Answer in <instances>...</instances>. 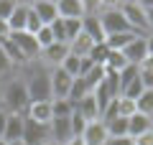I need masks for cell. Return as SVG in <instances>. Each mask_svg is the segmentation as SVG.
I'll return each instance as SVG.
<instances>
[{"instance_id": "obj_5", "label": "cell", "mask_w": 153, "mask_h": 145, "mask_svg": "<svg viewBox=\"0 0 153 145\" xmlns=\"http://www.w3.org/2000/svg\"><path fill=\"white\" fill-rule=\"evenodd\" d=\"M23 143L26 145H46L51 143V132H49V125H41V122H33V120L26 117V125H23Z\"/></svg>"}, {"instance_id": "obj_25", "label": "cell", "mask_w": 153, "mask_h": 145, "mask_svg": "<svg viewBox=\"0 0 153 145\" xmlns=\"http://www.w3.org/2000/svg\"><path fill=\"white\" fill-rule=\"evenodd\" d=\"M125 66H130V64H128V59L123 56V51H110L107 59H105V71H117V74H120Z\"/></svg>"}, {"instance_id": "obj_12", "label": "cell", "mask_w": 153, "mask_h": 145, "mask_svg": "<svg viewBox=\"0 0 153 145\" xmlns=\"http://www.w3.org/2000/svg\"><path fill=\"white\" fill-rule=\"evenodd\" d=\"M23 125H26V115L8 112V122H5V130H3V140H5V143L21 140L23 138Z\"/></svg>"}, {"instance_id": "obj_34", "label": "cell", "mask_w": 153, "mask_h": 145, "mask_svg": "<svg viewBox=\"0 0 153 145\" xmlns=\"http://www.w3.org/2000/svg\"><path fill=\"white\" fill-rule=\"evenodd\" d=\"M133 79H138V66H125V69L120 71V94H123V89H125Z\"/></svg>"}, {"instance_id": "obj_47", "label": "cell", "mask_w": 153, "mask_h": 145, "mask_svg": "<svg viewBox=\"0 0 153 145\" xmlns=\"http://www.w3.org/2000/svg\"><path fill=\"white\" fill-rule=\"evenodd\" d=\"M146 43H148V54H153V33L146 36Z\"/></svg>"}, {"instance_id": "obj_13", "label": "cell", "mask_w": 153, "mask_h": 145, "mask_svg": "<svg viewBox=\"0 0 153 145\" xmlns=\"http://www.w3.org/2000/svg\"><path fill=\"white\" fill-rule=\"evenodd\" d=\"M26 117L33 120V122H41V125H49L54 120V112H51V102H31L26 109Z\"/></svg>"}, {"instance_id": "obj_11", "label": "cell", "mask_w": 153, "mask_h": 145, "mask_svg": "<svg viewBox=\"0 0 153 145\" xmlns=\"http://www.w3.org/2000/svg\"><path fill=\"white\" fill-rule=\"evenodd\" d=\"M49 132H51V143L64 145L66 140H71V122L69 117H54L49 122Z\"/></svg>"}, {"instance_id": "obj_7", "label": "cell", "mask_w": 153, "mask_h": 145, "mask_svg": "<svg viewBox=\"0 0 153 145\" xmlns=\"http://www.w3.org/2000/svg\"><path fill=\"white\" fill-rule=\"evenodd\" d=\"M10 38L13 43L18 46V51H21L23 56H26L28 61H36L38 56H41V48H38V43H36V38L31 36V33H26V31H21V33H10Z\"/></svg>"}, {"instance_id": "obj_33", "label": "cell", "mask_w": 153, "mask_h": 145, "mask_svg": "<svg viewBox=\"0 0 153 145\" xmlns=\"http://www.w3.org/2000/svg\"><path fill=\"white\" fill-rule=\"evenodd\" d=\"M69 122H71V138H82V132H84V127H87V122H84V117L79 112H71V117H69Z\"/></svg>"}, {"instance_id": "obj_44", "label": "cell", "mask_w": 153, "mask_h": 145, "mask_svg": "<svg viewBox=\"0 0 153 145\" xmlns=\"http://www.w3.org/2000/svg\"><path fill=\"white\" fill-rule=\"evenodd\" d=\"M5 122H8V112L0 109V138H3V130H5Z\"/></svg>"}, {"instance_id": "obj_49", "label": "cell", "mask_w": 153, "mask_h": 145, "mask_svg": "<svg viewBox=\"0 0 153 145\" xmlns=\"http://www.w3.org/2000/svg\"><path fill=\"white\" fill-rule=\"evenodd\" d=\"M16 3H18V5H26V8H31L33 3H36V0H16Z\"/></svg>"}, {"instance_id": "obj_37", "label": "cell", "mask_w": 153, "mask_h": 145, "mask_svg": "<svg viewBox=\"0 0 153 145\" xmlns=\"http://www.w3.org/2000/svg\"><path fill=\"white\" fill-rule=\"evenodd\" d=\"M10 71H16V69H13L10 59L5 56V51L0 48V79H8V76H10Z\"/></svg>"}, {"instance_id": "obj_38", "label": "cell", "mask_w": 153, "mask_h": 145, "mask_svg": "<svg viewBox=\"0 0 153 145\" xmlns=\"http://www.w3.org/2000/svg\"><path fill=\"white\" fill-rule=\"evenodd\" d=\"M82 10L84 16H97L102 10V0H82Z\"/></svg>"}, {"instance_id": "obj_20", "label": "cell", "mask_w": 153, "mask_h": 145, "mask_svg": "<svg viewBox=\"0 0 153 145\" xmlns=\"http://www.w3.org/2000/svg\"><path fill=\"white\" fill-rule=\"evenodd\" d=\"M26 18H28V8L26 5H16V10L10 13V18H8V28H10V33H21L26 31Z\"/></svg>"}, {"instance_id": "obj_41", "label": "cell", "mask_w": 153, "mask_h": 145, "mask_svg": "<svg viewBox=\"0 0 153 145\" xmlns=\"http://www.w3.org/2000/svg\"><path fill=\"white\" fill-rule=\"evenodd\" d=\"M105 145H135V143H133L130 135H123V138H107Z\"/></svg>"}, {"instance_id": "obj_53", "label": "cell", "mask_w": 153, "mask_h": 145, "mask_svg": "<svg viewBox=\"0 0 153 145\" xmlns=\"http://www.w3.org/2000/svg\"><path fill=\"white\" fill-rule=\"evenodd\" d=\"M46 3H56V0H46Z\"/></svg>"}, {"instance_id": "obj_19", "label": "cell", "mask_w": 153, "mask_h": 145, "mask_svg": "<svg viewBox=\"0 0 153 145\" xmlns=\"http://www.w3.org/2000/svg\"><path fill=\"white\" fill-rule=\"evenodd\" d=\"M151 127H153L151 117H146V115H140V112H135L130 120H128V135H130V138H138V135L148 132Z\"/></svg>"}, {"instance_id": "obj_32", "label": "cell", "mask_w": 153, "mask_h": 145, "mask_svg": "<svg viewBox=\"0 0 153 145\" xmlns=\"http://www.w3.org/2000/svg\"><path fill=\"white\" fill-rule=\"evenodd\" d=\"M33 38H36V43H38V48H41V51H44V48H49L51 43H56V41H54V33H51L49 26H41V31H38Z\"/></svg>"}, {"instance_id": "obj_2", "label": "cell", "mask_w": 153, "mask_h": 145, "mask_svg": "<svg viewBox=\"0 0 153 145\" xmlns=\"http://www.w3.org/2000/svg\"><path fill=\"white\" fill-rule=\"evenodd\" d=\"M0 94H3V109L5 112H16V115H26L28 104V92L23 84V76H8L5 81H0Z\"/></svg>"}, {"instance_id": "obj_46", "label": "cell", "mask_w": 153, "mask_h": 145, "mask_svg": "<svg viewBox=\"0 0 153 145\" xmlns=\"http://www.w3.org/2000/svg\"><path fill=\"white\" fill-rule=\"evenodd\" d=\"M140 66H148V69H153V54H148V56H146V61H143Z\"/></svg>"}, {"instance_id": "obj_6", "label": "cell", "mask_w": 153, "mask_h": 145, "mask_svg": "<svg viewBox=\"0 0 153 145\" xmlns=\"http://www.w3.org/2000/svg\"><path fill=\"white\" fill-rule=\"evenodd\" d=\"M49 76H51V99H66L69 87H71L74 79H71L61 66H54V69L49 71Z\"/></svg>"}, {"instance_id": "obj_17", "label": "cell", "mask_w": 153, "mask_h": 145, "mask_svg": "<svg viewBox=\"0 0 153 145\" xmlns=\"http://www.w3.org/2000/svg\"><path fill=\"white\" fill-rule=\"evenodd\" d=\"M56 13L59 18H84L82 0H56Z\"/></svg>"}, {"instance_id": "obj_31", "label": "cell", "mask_w": 153, "mask_h": 145, "mask_svg": "<svg viewBox=\"0 0 153 145\" xmlns=\"http://www.w3.org/2000/svg\"><path fill=\"white\" fill-rule=\"evenodd\" d=\"M117 115L125 120H130L135 115V99H128V97H120L117 99Z\"/></svg>"}, {"instance_id": "obj_26", "label": "cell", "mask_w": 153, "mask_h": 145, "mask_svg": "<svg viewBox=\"0 0 153 145\" xmlns=\"http://www.w3.org/2000/svg\"><path fill=\"white\" fill-rule=\"evenodd\" d=\"M59 66L71 76V79H76V76L82 74V59H79V56H74V54H66V59L61 61Z\"/></svg>"}, {"instance_id": "obj_22", "label": "cell", "mask_w": 153, "mask_h": 145, "mask_svg": "<svg viewBox=\"0 0 153 145\" xmlns=\"http://www.w3.org/2000/svg\"><path fill=\"white\" fill-rule=\"evenodd\" d=\"M87 94H89V89H87V84H84V79H82V76H76V79L71 81V87H69L66 99H69L71 104H76V102H82Z\"/></svg>"}, {"instance_id": "obj_21", "label": "cell", "mask_w": 153, "mask_h": 145, "mask_svg": "<svg viewBox=\"0 0 153 145\" xmlns=\"http://www.w3.org/2000/svg\"><path fill=\"white\" fill-rule=\"evenodd\" d=\"M135 36H138V33H133V31H128V33H112V36H105V46H107L110 51H123Z\"/></svg>"}, {"instance_id": "obj_51", "label": "cell", "mask_w": 153, "mask_h": 145, "mask_svg": "<svg viewBox=\"0 0 153 145\" xmlns=\"http://www.w3.org/2000/svg\"><path fill=\"white\" fill-rule=\"evenodd\" d=\"M0 109H3V94H0Z\"/></svg>"}, {"instance_id": "obj_45", "label": "cell", "mask_w": 153, "mask_h": 145, "mask_svg": "<svg viewBox=\"0 0 153 145\" xmlns=\"http://www.w3.org/2000/svg\"><path fill=\"white\" fill-rule=\"evenodd\" d=\"M64 145H84V140L82 138H71V140H66Z\"/></svg>"}, {"instance_id": "obj_52", "label": "cell", "mask_w": 153, "mask_h": 145, "mask_svg": "<svg viewBox=\"0 0 153 145\" xmlns=\"http://www.w3.org/2000/svg\"><path fill=\"white\" fill-rule=\"evenodd\" d=\"M0 145H8V143H5V140H3V138H0Z\"/></svg>"}, {"instance_id": "obj_18", "label": "cell", "mask_w": 153, "mask_h": 145, "mask_svg": "<svg viewBox=\"0 0 153 145\" xmlns=\"http://www.w3.org/2000/svg\"><path fill=\"white\" fill-rule=\"evenodd\" d=\"M66 46H69V54H74V56H79V59H84V56L89 54V48L94 46V41H92V38H89L87 33L82 31L76 38H71V41L66 43Z\"/></svg>"}, {"instance_id": "obj_43", "label": "cell", "mask_w": 153, "mask_h": 145, "mask_svg": "<svg viewBox=\"0 0 153 145\" xmlns=\"http://www.w3.org/2000/svg\"><path fill=\"white\" fill-rule=\"evenodd\" d=\"M8 36H10V28H8L5 21H0V41H3V38H8Z\"/></svg>"}, {"instance_id": "obj_39", "label": "cell", "mask_w": 153, "mask_h": 145, "mask_svg": "<svg viewBox=\"0 0 153 145\" xmlns=\"http://www.w3.org/2000/svg\"><path fill=\"white\" fill-rule=\"evenodd\" d=\"M16 0H0V21H8L10 18V13L16 10Z\"/></svg>"}, {"instance_id": "obj_42", "label": "cell", "mask_w": 153, "mask_h": 145, "mask_svg": "<svg viewBox=\"0 0 153 145\" xmlns=\"http://www.w3.org/2000/svg\"><path fill=\"white\" fill-rule=\"evenodd\" d=\"M125 0H102V10H115V8H120Z\"/></svg>"}, {"instance_id": "obj_9", "label": "cell", "mask_w": 153, "mask_h": 145, "mask_svg": "<svg viewBox=\"0 0 153 145\" xmlns=\"http://www.w3.org/2000/svg\"><path fill=\"white\" fill-rule=\"evenodd\" d=\"M107 127H105L102 120H94V122H87V127H84L82 132V140L84 145H105L107 143Z\"/></svg>"}, {"instance_id": "obj_14", "label": "cell", "mask_w": 153, "mask_h": 145, "mask_svg": "<svg viewBox=\"0 0 153 145\" xmlns=\"http://www.w3.org/2000/svg\"><path fill=\"white\" fill-rule=\"evenodd\" d=\"M74 109L84 117V122H94V120H100V112H102V109H100V104H97V99H94L92 94H87L82 102H76Z\"/></svg>"}, {"instance_id": "obj_29", "label": "cell", "mask_w": 153, "mask_h": 145, "mask_svg": "<svg viewBox=\"0 0 153 145\" xmlns=\"http://www.w3.org/2000/svg\"><path fill=\"white\" fill-rule=\"evenodd\" d=\"M64 21V33H66V43L71 38H76L82 33V18H61Z\"/></svg>"}, {"instance_id": "obj_16", "label": "cell", "mask_w": 153, "mask_h": 145, "mask_svg": "<svg viewBox=\"0 0 153 145\" xmlns=\"http://www.w3.org/2000/svg\"><path fill=\"white\" fill-rule=\"evenodd\" d=\"M82 31L87 33L94 43L105 41V31H102V23H100V16H84L82 18Z\"/></svg>"}, {"instance_id": "obj_48", "label": "cell", "mask_w": 153, "mask_h": 145, "mask_svg": "<svg viewBox=\"0 0 153 145\" xmlns=\"http://www.w3.org/2000/svg\"><path fill=\"white\" fill-rule=\"evenodd\" d=\"M138 3H140L146 10H151V8H153V0H138Z\"/></svg>"}, {"instance_id": "obj_1", "label": "cell", "mask_w": 153, "mask_h": 145, "mask_svg": "<svg viewBox=\"0 0 153 145\" xmlns=\"http://www.w3.org/2000/svg\"><path fill=\"white\" fill-rule=\"evenodd\" d=\"M49 66L41 64V61H31L26 66V76H23V84H26L28 99L31 102H51V76H49Z\"/></svg>"}, {"instance_id": "obj_40", "label": "cell", "mask_w": 153, "mask_h": 145, "mask_svg": "<svg viewBox=\"0 0 153 145\" xmlns=\"http://www.w3.org/2000/svg\"><path fill=\"white\" fill-rule=\"evenodd\" d=\"M133 143H135V145H153V127L148 130V132H143V135H138V138H133Z\"/></svg>"}, {"instance_id": "obj_23", "label": "cell", "mask_w": 153, "mask_h": 145, "mask_svg": "<svg viewBox=\"0 0 153 145\" xmlns=\"http://www.w3.org/2000/svg\"><path fill=\"white\" fill-rule=\"evenodd\" d=\"M82 79H84V84H87V89H89V92H94V89H97V87L105 81V66L92 64V69H89L87 74L82 76Z\"/></svg>"}, {"instance_id": "obj_30", "label": "cell", "mask_w": 153, "mask_h": 145, "mask_svg": "<svg viewBox=\"0 0 153 145\" xmlns=\"http://www.w3.org/2000/svg\"><path fill=\"white\" fill-rule=\"evenodd\" d=\"M105 127H107L110 138H123V135H128V120L125 117H117V120H112V122H107Z\"/></svg>"}, {"instance_id": "obj_10", "label": "cell", "mask_w": 153, "mask_h": 145, "mask_svg": "<svg viewBox=\"0 0 153 145\" xmlns=\"http://www.w3.org/2000/svg\"><path fill=\"white\" fill-rule=\"evenodd\" d=\"M66 54H69V46H66V43H51L49 48H44V51H41L38 61H41V64H46L49 69H54V66H59L61 61L66 59Z\"/></svg>"}, {"instance_id": "obj_35", "label": "cell", "mask_w": 153, "mask_h": 145, "mask_svg": "<svg viewBox=\"0 0 153 145\" xmlns=\"http://www.w3.org/2000/svg\"><path fill=\"white\" fill-rule=\"evenodd\" d=\"M138 79H140L143 89H153V69H148V66H138Z\"/></svg>"}, {"instance_id": "obj_3", "label": "cell", "mask_w": 153, "mask_h": 145, "mask_svg": "<svg viewBox=\"0 0 153 145\" xmlns=\"http://www.w3.org/2000/svg\"><path fill=\"white\" fill-rule=\"evenodd\" d=\"M120 13L125 16L128 26H130V31H135L138 36H148L151 33V28H148V16H146V8L138 3V0H125L120 5Z\"/></svg>"}, {"instance_id": "obj_28", "label": "cell", "mask_w": 153, "mask_h": 145, "mask_svg": "<svg viewBox=\"0 0 153 145\" xmlns=\"http://www.w3.org/2000/svg\"><path fill=\"white\" fill-rule=\"evenodd\" d=\"M51 112H54V117H71L74 104L69 99H51Z\"/></svg>"}, {"instance_id": "obj_54", "label": "cell", "mask_w": 153, "mask_h": 145, "mask_svg": "<svg viewBox=\"0 0 153 145\" xmlns=\"http://www.w3.org/2000/svg\"><path fill=\"white\" fill-rule=\"evenodd\" d=\"M46 145H56V143H46Z\"/></svg>"}, {"instance_id": "obj_4", "label": "cell", "mask_w": 153, "mask_h": 145, "mask_svg": "<svg viewBox=\"0 0 153 145\" xmlns=\"http://www.w3.org/2000/svg\"><path fill=\"white\" fill-rule=\"evenodd\" d=\"M100 23H102V31L105 36H112V33H128L130 26H128L125 16L120 13V8H115V10H100ZM135 33V31H133Z\"/></svg>"}, {"instance_id": "obj_15", "label": "cell", "mask_w": 153, "mask_h": 145, "mask_svg": "<svg viewBox=\"0 0 153 145\" xmlns=\"http://www.w3.org/2000/svg\"><path fill=\"white\" fill-rule=\"evenodd\" d=\"M31 10L38 16V21L44 23V26H51V23L59 18V13H56V3H46V0H36L31 5Z\"/></svg>"}, {"instance_id": "obj_36", "label": "cell", "mask_w": 153, "mask_h": 145, "mask_svg": "<svg viewBox=\"0 0 153 145\" xmlns=\"http://www.w3.org/2000/svg\"><path fill=\"white\" fill-rule=\"evenodd\" d=\"M51 33H54V41L56 43H66V33H64V21H61V18H56L54 23H51Z\"/></svg>"}, {"instance_id": "obj_24", "label": "cell", "mask_w": 153, "mask_h": 145, "mask_svg": "<svg viewBox=\"0 0 153 145\" xmlns=\"http://www.w3.org/2000/svg\"><path fill=\"white\" fill-rule=\"evenodd\" d=\"M135 112L146 115V117H153V89L140 92V97L135 99Z\"/></svg>"}, {"instance_id": "obj_8", "label": "cell", "mask_w": 153, "mask_h": 145, "mask_svg": "<svg viewBox=\"0 0 153 145\" xmlns=\"http://www.w3.org/2000/svg\"><path fill=\"white\" fill-rule=\"evenodd\" d=\"M123 56L128 59L130 66H140L148 56V43H146V36H135L125 48H123Z\"/></svg>"}, {"instance_id": "obj_50", "label": "cell", "mask_w": 153, "mask_h": 145, "mask_svg": "<svg viewBox=\"0 0 153 145\" xmlns=\"http://www.w3.org/2000/svg\"><path fill=\"white\" fill-rule=\"evenodd\" d=\"M8 145H26L23 140H16V143H8Z\"/></svg>"}, {"instance_id": "obj_27", "label": "cell", "mask_w": 153, "mask_h": 145, "mask_svg": "<svg viewBox=\"0 0 153 145\" xmlns=\"http://www.w3.org/2000/svg\"><path fill=\"white\" fill-rule=\"evenodd\" d=\"M107 54H110V48L105 46V41H102V43H94V46L89 48L87 59L92 61V64H97V66H105V59H107Z\"/></svg>"}, {"instance_id": "obj_55", "label": "cell", "mask_w": 153, "mask_h": 145, "mask_svg": "<svg viewBox=\"0 0 153 145\" xmlns=\"http://www.w3.org/2000/svg\"><path fill=\"white\" fill-rule=\"evenodd\" d=\"M151 122H153V117H151Z\"/></svg>"}]
</instances>
